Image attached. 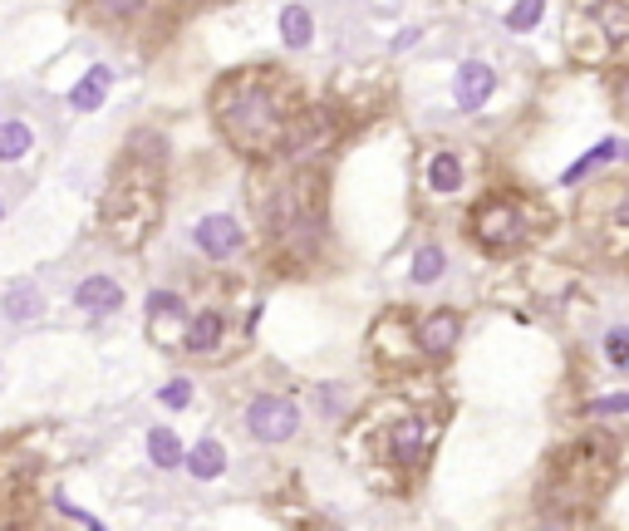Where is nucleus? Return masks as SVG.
Here are the masks:
<instances>
[{"label": "nucleus", "instance_id": "obj_1", "mask_svg": "<svg viewBox=\"0 0 629 531\" xmlns=\"http://www.w3.org/2000/svg\"><path fill=\"white\" fill-rule=\"evenodd\" d=\"M217 128L231 148L261 158L276 153L290 128V94L271 74H236L217 89Z\"/></svg>", "mask_w": 629, "mask_h": 531}, {"label": "nucleus", "instance_id": "obj_2", "mask_svg": "<svg viewBox=\"0 0 629 531\" xmlns=\"http://www.w3.org/2000/svg\"><path fill=\"white\" fill-rule=\"evenodd\" d=\"M153 222H158V182H153V173H143L138 182L118 173L109 197H104V227L114 236V246H123V251L143 246Z\"/></svg>", "mask_w": 629, "mask_h": 531}, {"label": "nucleus", "instance_id": "obj_3", "mask_svg": "<svg viewBox=\"0 0 629 531\" xmlns=\"http://www.w3.org/2000/svg\"><path fill=\"white\" fill-rule=\"evenodd\" d=\"M467 236L482 251H512L526 241V207L516 197H487L477 202V212L467 217Z\"/></svg>", "mask_w": 629, "mask_h": 531}, {"label": "nucleus", "instance_id": "obj_4", "mask_svg": "<svg viewBox=\"0 0 629 531\" xmlns=\"http://www.w3.org/2000/svg\"><path fill=\"white\" fill-rule=\"evenodd\" d=\"M246 433H251L256 443H266V448L290 443V438L300 433V404L286 399V394H256V399L246 404Z\"/></svg>", "mask_w": 629, "mask_h": 531}, {"label": "nucleus", "instance_id": "obj_5", "mask_svg": "<svg viewBox=\"0 0 629 531\" xmlns=\"http://www.w3.org/2000/svg\"><path fill=\"white\" fill-rule=\"evenodd\" d=\"M335 143V123L325 109H305V114L290 118L286 138H281V153H286L290 163H310L315 153H325Z\"/></svg>", "mask_w": 629, "mask_h": 531}, {"label": "nucleus", "instance_id": "obj_6", "mask_svg": "<svg viewBox=\"0 0 629 531\" xmlns=\"http://www.w3.org/2000/svg\"><path fill=\"white\" fill-rule=\"evenodd\" d=\"M492 94H497V69L487 59H462L458 79H453V104L462 114H477V109H487Z\"/></svg>", "mask_w": 629, "mask_h": 531}, {"label": "nucleus", "instance_id": "obj_7", "mask_svg": "<svg viewBox=\"0 0 629 531\" xmlns=\"http://www.w3.org/2000/svg\"><path fill=\"white\" fill-rule=\"evenodd\" d=\"M413 340H418V354H428V359H448L462 340V315L458 310H433V315H423Z\"/></svg>", "mask_w": 629, "mask_h": 531}, {"label": "nucleus", "instance_id": "obj_8", "mask_svg": "<svg viewBox=\"0 0 629 531\" xmlns=\"http://www.w3.org/2000/svg\"><path fill=\"white\" fill-rule=\"evenodd\" d=\"M192 241H197V251H202V256H212V261H227V256H236V251H241L246 232H241V222H236V217H227V212H212V217H202V222H197Z\"/></svg>", "mask_w": 629, "mask_h": 531}, {"label": "nucleus", "instance_id": "obj_9", "mask_svg": "<svg viewBox=\"0 0 629 531\" xmlns=\"http://www.w3.org/2000/svg\"><path fill=\"white\" fill-rule=\"evenodd\" d=\"M389 458L403 463V468H418L428 458V418L423 413L394 418V428H389Z\"/></svg>", "mask_w": 629, "mask_h": 531}, {"label": "nucleus", "instance_id": "obj_10", "mask_svg": "<svg viewBox=\"0 0 629 531\" xmlns=\"http://www.w3.org/2000/svg\"><path fill=\"white\" fill-rule=\"evenodd\" d=\"M467 168H462V158L453 148H438V153H428V163H423V182H428V192H458Z\"/></svg>", "mask_w": 629, "mask_h": 531}, {"label": "nucleus", "instance_id": "obj_11", "mask_svg": "<svg viewBox=\"0 0 629 531\" xmlns=\"http://www.w3.org/2000/svg\"><path fill=\"white\" fill-rule=\"evenodd\" d=\"M79 310H89V315H114L118 305H123V286L109 281V276H89V281H79Z\"/></svg>", "mask_w": 629, "mask_h": 531}, {"label": "nucleus", "instance_id": "obj_12", "mask_svg": "<svg viewBox=\"0 0 629 531\" xmlns=\"http://www.w3.org/2000/svg\"><path fill=\"white\" fill-rule=\"evenodd\" d=\"M109 84H114V69H109V64H94V69H89V74L69 89V104H74L79 114H89V109H99V104H104Z\"/></svg>", "mask_w": 629, "mask_h": 531}, {"label": "nucleus", "instance_id": "obj_13", "mask_svg": "<svg viewBox=\"0 0 629 531\" xmlns=\"http://www.w3.org/2000/svg\"><path fill=\"white\" fill-rule=\"evenodd\" d=\"M222 335H227V320H222V310H202V315H197V320L187 325L182 345H187L192 354H212Z\"/></svg>", "mask_w": 629, "mask_h": 531}, {"label": "nucleus", "instance_id": "obj_14", "mask_svg": "<svg viewBox=\"0 0 629 531\" xmlns=\"http://www.w3.org/2000/svg\"><path fill=\"white\" fill-rule=\"evenodd\" d=\"M187 472H192V477H202V482L222 477V472H227V448H222L217 438H202V443L187 453Z\"/></svg>", "mask_w": 629, "mask_h": 531}, {"label": "nucleus", "instance_id": "obj_15", "mask_svg": "<svg viewBox=\"0 0 629 531\" xmlns=\"http://www.w3.org/2000/svg\"><path fill=\"white\" fill-rule=\"evenodd\" d=\"M443 271H448L443 246H438V241H423V246L413 251V271H408V281H413V286H433V281H443Z\"/></svg>", "mask_w": 629, "mask_h": 531}, {"label": "nucleus", "instance_id": "obj_16", "mask_svg": "<svg viewBox=\"0 0 629 531\" xmlns=\"http://www.w3.org/2000/svg\"><path fill=\"white\" fill-rule=\"evenodd\" d=\"M281 40H286L290 50H305L315 40V15L305 5H286L281 10Z\"/></svg>", "mask_w": 629, "mask_h": 531}, {"label": "nucleus", "instance_id": "obj_17", "mask_svg": "<svg viewBox=\"0 0 629 531\" xmlns=\"http://www.w3.org/2000/svg\"><path fill=\"white\" fill-rule=\"evenodd\" d=\"M148 458L158 468H177V463H187V448H182V438L172 428H153L148 433Z\"/></svg>", "mask_w": 629, "mask_h": 531}, {"label": "nucleus", "instance_id": "obj_18", "mask_svg": "<svg viewBox=\"0 0 629 531\" xmlns=\"http://www.w3.org/2000/svg\"><path fill=\"white\" fill-rule=\"evenodd\" d=\"M541 15H546V0H516L512 10H507V30L512 35H531L541 25Z\"/></svg>", "mask_w": 629, "mask_h": 531}, {"label": "nucleus", "instance_id": "obj_19", "mask_svg": "<svg viewBox=\"0 0 629 531\" xmlns=\"http://www.w3.org/2000/svg\"><path fill=\"white\" fill-rule=\"evenodd\" d=\"M30 153V128L25 123H0V163H15Z\"/></svg>", "mask_w": 629, "mask_h": 531}, {"label": "nucleus", "instance_id": "obj_20", "mask_svg": "<svg viewBox=\"0 0 629 531\" xmlns=\"http://www.w3.org/2000/svg\"><path fill=\"white\" fill-rule=\"evenodd\" d=\"M40 310H45V305H40V291H35V286H15L10 300H5V315H10V320H35Z\"/></svg>", "mask_w": 629, "mask_h": 531}, {"label": "nucleus", "instance_id": "obj_21", "mask_svg": "<svg viewBox=\"0 0 629 531\" xmlns=\"http://www.w3.org/2000/svg\"><path fill=\"white\" fill-rule=\"evenodd\" d=\"M610 158H620V143H615V138H605V143H600L595 153H585V158H580V163H575V168L561 177V182L571 187V182H580V177L590 173V168H600V163H610Z\"/></svg>", "mask_w": 629, "mask_h": 531}, {"label": "nucleus", "instance_id": "obj_22", "mask_svg": "<svg viewBox=\"0 0 629 531\" xmlns=\"http://www.w3.org/2000/svg\"><path fill=\"white\" fill-rule=\"evenodd\" d=\"M168 315H182V300H177L172 291H153V295H148V325L158 330Z\"/></svg>", "mask_w": 629, "mask_h": 531}, {"label": "nucleus", "instance_id": "obj_23", "mask_svg": "<svg viewBox=\"0 0 629 531\" xmlns=\"http://www.w3.org/2000/svg\"><path fill=\"white\" fill-rule=\"evenodd\" d=\"M89 5H94V15H104V20H114L118 25V20H133L148 0H89Z\"/></svg>", "mask_w": 629, "mask_h": 531}, {"label": "nucleus", "instance_id": "obj_24", "mask_svg": "<svg viewBox=\"0 0 629 531\" xmlns=\"http://www.w3.org/2000/svg\"><path fill=\"white\" fill-rule=\"evenodd\" d=\"M615 413H629V394H600L585 404V418H615Z\"/></svg>", "mask_w": 629, "mask_h": 531}, {"label": "nucleus", "instance_id": "obj_25", "mask_svg": "<svg viewBox=\"0 0 629 531\" xmlns=\"http://www.w3.org/2000/svg\"><path fill=\"white\" fill-rule=\"evenodd\" d=\"M605 354H610L615 369H629V325H615V330L605 335Z\"/></svg>", "mask_w": 629, "mask_h": 531}, {"label": "nucleus", "instance_id": "obj_26", "mask_svg": "<svg viewBox=\"0 0 629 531\" xmlns=\"http://www.w3.org/2000/svg\"><path fill=\"white\" fill-rule=\"evenodd\" d=\"M158 399H163L168 409H187V404H192V384H187V379H177V384H163V394H158Z\"/></svg>", "mask_w": 629, "mask_h": 531}, {"label": "nucleus", "instance_id": "obj_27", "mask_svg": "<svg viewBox=\"0 0 629 531\" xmlns=\"http://www.w3.org/2000/svg\"><path fill=\"white\" fill-rule=\"evenodd\" d=\"M615 104H620V114L629 118V74H620V84H615Z\"/></svg>", "mask_w": 629, "mask_h": 531}, {"label": "nucleus", "instance_id": "obj_28", "mask_svg": "<svg viewBox=\"0 0 629 531\" xmlns=\"http://www.w3.org/2000/svg\"><path fill=\"white\" fill-rule=\"evenodd\" d=\"M615 222H620V227H629V192H625V202L615 207Z\"/></svg>", "mask_w": 629, "mask_h": 531}]
</instances>
